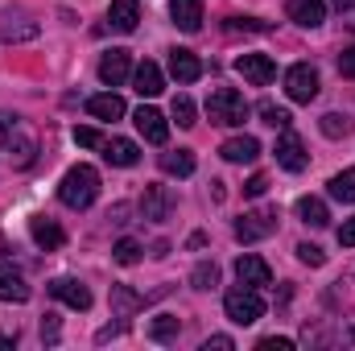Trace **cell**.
I'll list each match as a JSON object with an SVG mask.
<instances>
[{
    "mask_svg": "<svg viewBox=\"0 0 355 351\" xmlns=\"http://www.w3.org/2000/svg\"><path fill=\"white\" fill-rule=\"evenodd\" d=\"M58 198H62L71 211H87L91 203L99 198V174H95L91 166H71V170L62 174Z\"/></svg>",
    "mask_w": 355,
    "mask_h": 351,
    "instance_id": "obj_1",
    "label": "cell"
},
{
    "mask_svg": "<svg viewBox=\"0 0 355 351\" xmlns=\"http://www.w3.org/2000/svg\"><path fill=\"white\" fill-rule=\"evenodd\" d=\"M207 116L219 128H240L248 120V99L236 87H219V91H211V99H207Z\"/></svg>",
    "mask_w": 355,
    "mask_h": 351,
    "instance_id": "obj_2",
    "label": "cell"
},
{
    "mask_svg": "<svg viewBox=\"0 0 355 351\" xmlns=\"http://www.w3.org/2000/svg\"><path fill=\"white\" fill-rule=\"evenodd\" d=\"M223 310H227V318H232L236 327H252V323L265 318V298H261V289L240 285V289H232V293L223 298Z\"/></svg>",
    "mask_w": 355,
    "mask_h": 351,
    "instance_id": "obj_3",
    "label": "cell"
},
{
    "mask_svg": "<svg viewBox=\"0 0 355 351\" xmlns=\"http://www.w3.org/2000/svg\"><path fill=\"white\" fill-rule=\"evenodd\" d=\"M277 166L281 170H289V174H302L306 170V162H310V153H306V145H302V137L297 132H289V128H281V137H277Z\"/></svg>",
    "mask_w": 355,
    "mask_h": 351,
    "instance_id": "obj_4",
    "label": "cell"
},
{
    "mask_svg": "<svg viewBox=\"0 0 355 351\" xmlns=\"http://www.w3.org/2000/svg\"><path fill=\"white\" fill-rule=\"evenodd\" d=\"M272 232H277V211H248L236 223V240L240 244H257V240H265Z\"/></svg>",
    "mask_w": 355,
    "mask_h": 351,
    "instance_id": "obj_5",
    "label": "cell"
},
{
    "mask_svg": "<svg viewBox=\"0 0 355 351\" xmlns=\"http://www.w3.org/2000/svg\"><path fill=\"white\" fill-rule=\"evenodd\" d=\"M285 91H289L293 103H310V99L318 95V71L306 67V62L289 67V71H285Z\"/></svg>",
    "mask_w": 355,
    "mask_h": 351,
    "instance_id": "obj_6",
    "label": "cell"
},
{
    "mask_svg": "<svg viewBox=\"0 0 355 351\" xmlns=\"http://www.w3.org/2000/svg\"><path fill=\"white\" fill-rule=\"evenodd\" d=\"M50 293L62 306H71V310H91V289L83 281H75V277H54L50 281Z\"/></svg>",
    "mask_w": 355,
    "mask_h": 351,
    "instance_id": "obj_7",
    "label": "cell"
},
{
    "mask_svg": "<svg viewBox=\"0 0 355 351\" xmlns=\"http://www.w3.org/2000/svg\"><path fill=\"white\" fill-rule=\"evenodd\" d=\"M132 124H137V132H141L149 145H166V141H170V124H166V116H162L157 108H137Z\"/></svg>",
    "mask_w": 355,
    "mask_h": 351,
    "instance_id": "obj_8",
    "label": "cell"
},
{
    "mask_svg": "<svg viewBox=\"0 0 355 351\" xmlns=\"http://www.w3.org/2000/svg\"><path fill=\"white\" fill-rule=\"evenodd\" d=\"M236 71L248 79V83H257V87H265L277 79V62L268 58V54H240L236 58Z\"/></svg>",
    "mask_w": 355,
    "mask_h": 351,
    "instance_id": "obj_9",
    "label": "cell"
},
{
    "mask_svg": "<svg viewBox=\"0 0 355 351\" xmlns=\"http://www.w3.org/2000/svg\"><path fill=\"white\" fill-rule=\"evenodd\" d=\"M141 211H145V219L166 223V219L174 215V194H170L166 186H145V194H141Z\"/></svg>",
    "mask_w": 355,
    "mask_h": 351,
    "instance_id": "obj_10",
    "label": "cell"
},
{
    "mask_svg": "<svg viewBox=\"0 0 355 351\" xmlns=\"http://www.w3.org/2000/svg\"><path fill=\"white\" fill-rule=\"evenodd\" d=\"M128 75H132V58H128V50H107V54L99 58V79H103L107 87H120Z\"/></svg>",
    "mask_w": 355,
    "mask_h": 351,
    "instance_id": "obj_11",
    "label": "cell"
},
{
    "mask_svg": "<svg viewBox=\"0 0 355 351\" xmlns=\"http://www.w3.org/2000/svg\"><path fill=\"white\" fill-rule=\"evenodd\" d=\"M29 236H33V244H37V248H46V252L62 248V240H67V236H62V228H58L50 215H33V219H29Z\"/></svg>",
    "mask_w": 355,
    "mask_h": 351,
    "instance_id": "obj_12",
    "label": "cell"
},
{
    "mask_svg": "<svg viewBox=\"0 0 355 351\" xmlns=\"http://www.w3.org/2000/svg\"><path fill=\"white\" fill-rule=\"evenodd\" d=\"M236 277H240V285H252V289H261L272 281V268H268L261 257H252V252H244L240 261H236Z\"/></svg>",
    "mask_w": 355,
    "mask_h": 351,
    "instance_id": "obj_13",
    "label": "cell"
},
{
    "mask_svg": "<svg viewBox=\"0 0 355 351\" xmlns=\"http://www.w3.org/2000/svg\"><path fill=\"white\" fill-rule=\"evenodd\" d=\"M170 17L182 33H198L202 29V0H170Z\"/></svg>",
    "mask_w": 355,
    "mask_h": 351,
    "instance_id": "obj_14",
    "label": "cell"
},
{
    "mask_svg": "<svg viewBox=\"0 0 355 351\" xmlns=\"http://www.w3.org/2000/svg\"><path fill=\"white\" fill-rule=\"evenodd\" d=\"M132 87L141 91L145 99H153V95H162V91H166V75H162V67L145 58V62H141V67L132 71Z\"/></svg>",
    "mask_w": 355,
    "mask_h": 351,
    "instance_id": "obj_15",
    "label": "cell"
},
{
    "mask_svg": "<svg viewBox=\"0 0 355 351\" xmlns=\"http://www.w3.org/2000/svg\"><path fill=\"white\" fill-rule=\"evenodd\" d=\"M4 145H8V157H12L17 170H29V166H33V157H37V141H33V137H25V132L12 128V132L4 137Z\"/></svg>",
    "mask_w": 355,
    "mask_h": 351,
    "instance_id": "obj_16",
    "label": "cell"
},
{
    "mask_svg": "<svg viewBox=\"0 0 355 351\" xmlns=\"http://www.w3.org/2000/svg\"><path fill=\"white\" fill-rule=\"evenodd\" d=\"M107 25L120 29V33H132V29L141 25V4H137V0H112V8H107Z\"/></svg>",
    "mask_w": 355,
    "mask_h": 351,
    "instance_id": "obj_17",
    "label": "cell"
},
{
    "mask_svg": "<svg viewBox=\"0 0 355 351\" xmlns=\"http://www.w3.org/2000/svg\"><path fill=\"white\" fill-rule=\"evenodd\" d=\"M289 21H297L302 29H314L327 21V0H289Z\"/></svg>",
    "mask_w": 355,
    "mask_h": 351,
    "instance_id": "obj_18",
    "label": "cell"
},
{
    "mask_svg": "<svg viewBox=\"0 0 355 351\" xmlns=\"http://www.w3.org/2000/svg\"><path fill=\"white\" fill-rule=\"evenodd\" d=\"M103 157H107L112 166H120V170H128V166H137V162H141V149H137V141H124V137H112V141H103Z\"/></svg>",
    "mask_w": 355,
    "mask_h": 351,
    "instance_id": "obj_19",
    "label": "cell"
},
{
    "mask_svg": "<svg viewBox=\"0 0 355 351\" xmlns=\"http://www.w3.org/2000/svg\"><path fill=\"white\" fill-rule=\"evenodd\" d=\"M219 153H223L227 162L244 166V162H257V157H261V141H257V137H232V141H223Z\"/></svg>",
    "mask_w": 355,
    "mask_h": 351,
    "instance_id": "obj_20",
    "label": "cell"
},
{
    "mask_svg": "<svg viewBox=\"0 0 355 351\" xmlns=\"http://www.w3.org/2000/svg\"><path fill=\"white\" fill-rule=\"evenodd\" d=\"M0 302H29V285L12 264H0Z\"/></svg>",
    "mask_w": 355,
    "mask_h": 351,
    "instance_id": "obj_21",
    "label": "cell"
},
{
    "mask_svg": "<svg viewBox=\"0 0 355 351\" xmlns=\"http://www.w3.org/2000/svg\"><path fill=\"white\" fill-rule=\"evenodd\" d=\"M170 75H174L178 83H194V79L202 75L198 54H190V50H170Z\"/></svg>",
    "mask_w": 355,
    "mask_h": 351,
    "instance_id": "obj_22",
    "label": "cell"
},
{
    "mask_svg": "<svg viewBox=\"0 0 355 351\" xmlns=\"http://www.w3.org/2000/svg\"><path fill=\"white\" fill-rule=\"evenodd\" d=\"M297 219L306 223V228H327L331 223V211H327V203L322 198H314V194H306V198H297Z\"/></svg>",
    "mask_w": 355,
    "mask_h": 351,
    "instance_id": "obj_23",
    "label": "cell"
},
{
    "mask_svg": "<svg viewBox=\"0 0 355 351\" xmlns=\"http://www.w3.org/2000/svg\"><path fill=\"white\" fill-rule=\"evenodd\" d=\"M141 306H145V298H141V293H132L128 285H112V310H116V318H124V323H128Z\"/></svg>",
    "mask_w": 355,
    "mask_h": 351,
    "instance_id": "obj_24",
    "label": "cell"
},
{
    "mask_svg": "<svg viewBox=\"0 0 355 351\" xmlns=\"http://www.w3.org/2000/svg\"><path fill=\"white\" fill-rule=\"evenodd\" d=\"M87 112L95 116V120H120V116H124V99L112 95V91H107V95H91Z\"/></svg>",
    "mask_w": 355,
    "mask_h": 351,
    "instance_id": "obj_25",
    "label": "cell"
},
{
    "mask_svg": "<svg viewBox=\"0 0 355 351\" xmlns=\"http://www.w3.org/2000/svg\"><path fill=\"white\" fill-rule=\"evenodd\" d=\"M162 170L174 178H190L194 174V153L190 149H174V153H162Z\"/></svg>",
    "mask_w": 355,
    "mask_h": 351,
    "instance_id": "obj_26",
    "label": "cell"
},
{
    "mask_svg": "<svg viewBox=\"0 0 355 351\" xmlns=\"http://www.w3.org/2000/svg\"><path fill=\"white\" fill-rule=\"evenodd\" d=\"M318 128H322V137L339 141V137H347V132H352V116H347V112H327V116L318 120Z\"/></svg>",
    "mask_w": 355,
    "mask_h": 351,
    "instance_id": "obj_27",
    "label": "cell"
},
{
    "mask_svg": "<svg viewBox=\"0 0 355 351\" xmlns=\"http://www.w3.org/2000/svg\"><path fill=\"white\" fill-rule=\"evenodd\" d=\"M178 331H182L178 314H157V318L149 323V339H157V343H170V339H178Z\"/></svg>",
    "mask_w": 355,
    "mask_h": 351,
    "instance_id": "obj_28",
    "label": "cell"
},
{
    "mask_svg": "<svg viewBox=\"0 0 355 351\" xmlns=\"http://www.w3.org/2000/svg\"><path fill=\"white\" fill-rule=\"evenodd\" d=\"M170 116L178 120V128H194V124H198V120H194L198 112H194V99H190V95H174V103H170Z\"/></svg>",
    "mask_w": 355,
    "mask_h": 351,
    "instance_id": "obj_29",
    "label": "cell"
},
{
    "mask_svg": "<svg viewBox=\"0 0 355 351\" xmlns=\"http://www.w3.org/2000/svg\"><path fill=\"white\" fill-rule=\"evenodd\" d=\"M331 198H339V203H355V170H343V174L331 178Z\"/></svg>",
    "mask_w": 355,
    "mask_h": 351,
    "instance_id": "obj_30",
    "label": "cell"
},
{
    "mask_svg": "<svg viewBox=\"0 0 355 351\" xmlns=\"http://www.w3.org/2000/svg\"><path fill=\"white\" fill-rule=\"evenodd\" d=\"M190 285H194V289H215V285H219V264L202 261L194 273H190Z\"/></svg>",
    "mask_w": 355,
    "mask_h": 351,
    "instance_id": "obj_31",
    "label": "cell"
},
{
    "mask_svg": "<svg viewBox=\"0 0 355 351\" xmlns=\"http://www.w3.org/2000/svg\"><path fill=\"white\" fill-rule=\"evenodd\" d=\"M141 252H145V248H141L137 240H120V244L112 248V257H116V264H137V261H141Z\"/></svg>",
    "mask_w": 355,
    "mask_h": 351,
    "instance_id": "obj_32",
    "label": "cell"
},
{
    "mask_svg": "<svg viewBox=\"0 0 355 351\" xmlns=\"http://www.w3.org/2000/svg\"><path fill=\"white\" fill-rule=\"evenodd\" d=\"M261 116H265L268 128H289V120H293V116H289L285 108H277V103H265V108H261Z\"/></svg>",
    "mask_w": 355,
    "mask_h": 351,
    "instance_id": "obj_33",
    "label": "cell"
},
{
    "mask_svg": "<svg viewBox=\"0 0 355 351\" xmlns=\"http://www.w3.org/2000/svg\"><path fill=\"white\" fill-rule=\"evenodd\" d=\"M227 29H244V33H268V21H257V17H227Z\"/></svg>",
    "mask_w": 355,
    "mask_h": 351,
    "instance_id": "obj_34",
    "label": "cell"
},
{
    "mask_svg": "<svg viewBox=\"0 0 355 351\" xmlns=\"http://www.w3.org/2000/svg\"><path fill=\"white\" fill-rule=\"evenodd\" d=\"M297 261L310 264V268H318V264L327 261V252H322L318 244H297Z\"/></svg>",
    "mask_w": 355,
    "mask_h": 351,
    "instance_id": "obj_35",
    "label": "cell"
},
{
    "mask_svg": "<svg viewBox=\"0 0 355 351\" xmlns=\"http://www.w3.org/2000/svg\"><path fill=\"white\" fill-rule=\"evenodd\" d=\"M21 37H37V25H4L0 42H21Z\"/></svg>",
    "mask_w": 355,
    "mask_h": 351,
    "instance_id": "obj_36",
    "label": "cell"
},
{
    "mask_svg": "<svg viewBox=\"0 0 355 351\" xmlns=\"http://www.w3.org/2000/svg\"><path fill=\"white\" fill-rule=\"evenodd\" d=\"M75 145H83V149H95V145H103V137H99L95 128H75Z\"/></svg>",
    "mask_w": 355,
    "mask_h": 351,
    "instance_id": "obj_37",
    "label": "cell"
},
{
    "mask_svg": "<svg viewBox=\"0 0 355 351\" xmlns=\"http://www.w3.org/2000/svg\"><path fill=\"white\" fill-rule=\"evenodd\" d=\"M257 351H293V339H281V335H268L257 343Z\"/></svg>",
    "mask_w": 355,
    "mask_h": 351,
    "instance_id": "obj_38",
    "label": "cell"
},
{
    "mask_svg": "<svg viewBox=\"0 0 355 351\" xmlns=\"http://www.w3.org/2000/svg\"><path fill=\"white\" fill-rule=\"evenodd\" d=\"M265 190H268V178L265 174H252L248 182H244V194H248V198H261Z\"/></svg>",
    "mask_w": 355,
    "mask_h": 351,
    "instance_id": "obj_39",
    "label": "cell"
},
{
    "mask_svg": "<svg viewBox=\"0 0 355 351\" xmlns=\"http://www.w3.org/2000/svg\"><path fill=\"white\" fill-rule=\"evenodd\" d=\"M42 339L46 343H58V314H46L42 318Z\"/></svg>",
    "mask_w": 355,
    "mask_h": 351,
    "instance_id": "obj_40",
    "label": "cell"
},
{
    "mask_svg": "<svg viewBox=\"0 0 355 351\" xmlns=\"http://www.w3.org/2000/svg\"><path fill=\"white\" fill-rule=\"evenodd\" d=\"M339 75H343V79H355V46L339 54Z\"/></svg>",
    "mask_w": 355,
    "mask_h": 351,
    "instance_id": "obj_41",
    "label": "cell"
},
{
    "mask_svg": "<svg viewBox=\"0 0 355 351\" xmlns=\"http://www.w3.org/2000/svg\"><path fill=\"white\" fill-rule=\"evenodd\" d=\"M339 244H343V248H355V215L352 219H343V228H339Z\"/></svg>",
    "mask_w": 355,
    "mask_h": 351,
    "instance_id": "obj_42",
    "label": "cell"
},
{
    "mask_svg": "<svg viewBox=\"0 0 355 351\" xmlns=\"http://www.w3.org/2000/svg\"><path fill=\"white\" fill-rule=\"evenodd\" d=\"M211 348H215V351H232V348H236V339H232V335H211V339H207V351H211Z\"/></svg>",
    "mask_w": 355,
    "mask_h": 351,
    "instance_id": "obj_43",
    "label": "cell"
},
{
    "mask_svg": "<svg viewBox=\"0 0 355 351\" xmlns=\"http://www.w3.org/2000/svg\"><path fill=\"white\" fill-rule=\"evenodd\" d=\"M12 128H17V116L12 112H0V137H8Z\"/></svg>",
    "mask_w": 355,
    "mask_h": 351,
    "instance_id": "obj_44",
    "label": "cell"
},
{
    "mask_svg": "<svg viewBox=\"0 0 355 351\" xmlns=\"http://www.w3.org/2000/svg\"><path fill=\"white\" fill-rule=\"evenodd\" d=\"M331 4H335L339 12H347V8H355V0H331Z\"/></svg>",
    "mask_w": 355,
    "mask_h": 351,
    "instance_id": "obj_45",
    "label": "cell"
},
{
    "mask_svg": "<svg viewBox=\"0 0 355 351\" xmlns=\"http://www.w3.org/2000/svg\"><path fill=\"white\" fill-rule=\"evenodd\" d=\"M352 339H355V331H352Z\"/></svg>",
    "mask_w": 355,
    "mask_h": 351,
    "instance_id": "obj_46",
    "label": "cell"
}]
</instances>
